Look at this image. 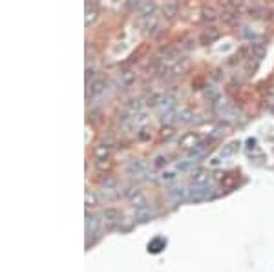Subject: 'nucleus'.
<instances>
[{"mask_svg":"<svg viewBox=\"0 0 274 272\" xmlns=\"http://www.w3.org/2000/svg\"><path fill=\"white\" fill-rule=\"evenodd\" d=\"M126 172H128V175H132L135 179H147L148 181V179L152 177V174L148 172V166L143 161H139V159H134V161L128 163Z\"/></svg>","mask_w":274,"mask_h":272,"instance_id":"1","label":"nucleus"},{"mask_svg":"<svg viewBox=\"0 0 274 272\" xmlns=\"http://www.w3.org/2000/svg\"><path fill=\"white\" fill-rule=\"evenodd\" d=\"M212 194H214V187H209V185H194V188L188 190V199L192 201L209 199Z\"/></svg>","mask_w":274,"mask_h":272,"instance_id":"2","label":"nucleus"},{"mask_svg":"<svg viewBox=\"0 0 274 272\" xmlns=\"http://www.w3.org/2000/svg\"><path fill=\"white\" fill-rule=\"evenodd\" d=\"M108 88V82H106V79H95L91 84H90V90H88V97L91 95V99H97L101 97L102 93L106 91Z\"/></svg>","mask_w":274,"mask_h":272,"instance_id":"3","label":"nucleus"},{"mask_svg":"<svg viewBox=\"0 0 274 272\" xmlns=\"http://www.w3.org/2000/svg\"><path fill=\"white\" fill-rule=\"evenodd\" d=\"M126 195L130 197V201L134 203V207L135 208H141V207H147L148 203H147V197H145V194L141 192L139 188H130L126 192Z\"/></svg>","mask_w":274,"mask_h":272,"instance_id":"4","label":"nucleus"},{"mask_svg":"<svg viewBox=\"0 0 274 272\" xmlns=\"http://www.w3.org/2000/svg\"><path fill=\"white\" fill-rule=\"evenodd\" d=\"M99 19V7H97V4H91V2H86V17H84V24H86V27H90L95 20Z\"/></svg>","mask_w":274,"mask_h":272,"instance_id":"5","label":"nucleus"},{"mask_svg":"<svg viewBox=\"0 0 274 272\" xmlns=\"http://www.w3.org/2000/svg\"><path fill=\"white\" fill-rule=\"evenodd\" d=\"M188 70H190V62L185 60V58H179V60H176V62L172 64L170 73H172L174 77H179V75H185V73H188Z\"/></svg>","mask_w":274,"mask_h":272,"instance_id":"6","label":"nucleus"},{"mask_svg":"<svg viewBox=\"0 0 274 272\" xmlns=\"http://www.w3.org/2000/svg\"><path fill=\"white\" fill-rule=\"evenodd\" d=\"M110 154H112V146L106 143L97 144L95 150H93V156H95L97 161H110Z\"/></svg>","mask_w":274,"mask_h":272,"instance_id":"7","label":"nucleus"},{"mask_svg":"<svg viewBox=\"0 0 274 272\" xmlns=\"http://www.w3.org/2000/svg\"><path fill=\"white\" fill-rule=\"evenodd\" d=\"M199 144V136L198 134H185V136L179 139V146H183V148H196Z\"/></svg>","mask_w":274,"mask_h":272,"instance_id":"8","label":"nucleus"},{"mask_svg":"<svg viewBox=\"0 0 274 272\" xmlns=\"http://www.w3.org/2000/svg\"><path fill=\"white\" fill-rule=\"evenodd\" d=\"M141 15V19H147V17H152V15H157V6L153 0H145V4L141 6V9L137 11Z\"/></svg>","mask_w":274,"mask_h":272,"instance_id":"9","label":"nucleus"},{"mask_svg":"<svg viewBox=\"0 0 274 272\" xmlns=\"http://www.w3.org/2000/svg\"><path fill=\"white\" fill-rule=\"evenodd\" d=\"M102 218H104V223L115 225V223L121 221V212H119L117 208H106V210L102 212Z\"/></svg>","mask_w":274,"mask_h":272,"instance_id":"10","label":"nucleus"},{"mask_svg":"<svg viewBox=\"0 0 274 272\" xmlns=\"http://www.w3.org/2000/svg\"><path fill=\"white\" fill-rule=\"evenodd\" d=\"M250 55H252V58H256V60L265 58V55H267L265 44H262V42H252V44H250Z\"/></svg>","mask_w":274,"mask_h":272,"instance_id":"11","label":"nucleus"},{"mask_svg":"<svg viewBox=\"0 0 274 272\" xmlns=\"http://www.w3.org/2000/svg\"><path fill=\"white\" fill-rule=\"evenodd\" d=\"M161 11H163V15H165L166 19H174V17L179 13L178 2H176V0H172V2H166L165 6L161 7Z\"/></svg>","mask_w":274,"mask_h":272,"instance_id":"12","label":"nucleus"},{"mask_svg":"<svg viewBox=\"0 0 274 272\" xmlns=\"http://www.w3.org/2000/svg\"><path fill=\"white\" fill-rule=\"evenodd\" d=\"M153 216H155V210L150 208L148 205L135 210V218H137V221H148V219H152Z\"/></svg>","mask_w":274,"mask_h":272,"instance_id":"13","label":"nucleus"},{"mask_svg":"<svg viewBox=\"0 0 274 272\" xmlns=\"http://www.w3.org/2000/svg\"><path fill=\"white\" fill-rule=\"evenodd\" d=\"M143 24H145L147 33H155L159 29V19H157V15H152V17L143 19Z\"/></svg>","mask_w":274,"mask_h":272,"instance_id":"14","label":"nucleus"},{"mask_svg":"<svg viewBox=\"0 0 274 272\" xmlns=\"http://www.w3.org/2000/svg\"><path fill=\"white\" fill-rule=\"evenodd\" d=\"M194 119H196V113L190 110V108H183V110L178 111V121L183 124H190L194 123Z\"/></svg>","mask_w":274,"mask_h":272,"instance_id":"15","label":"nucleus"},{"mask_svg":"<svg viewBox=\"0 0 274 272\" xmlns=\"http://www.w3.org/2000/svg\"><path fill=\"white\" fill-rule=\"evenodd\" d=\"M192 183L194 185H209L211 183V174L207 170H198L196 174L192 175Z\"/></svg>","mask_w":274,"mask_h":272,"instance_id":"16","label":"nucleus"},{"mask_svg":"<svg viewBox=\"0 0 274 272\" xmlns=\"http://www.w3.org/2000/svg\"><path fill=\"white\" fill-rule=\"evenodd\" d=\"M99 223L101 221L97 219L95 216H90L86 218V234H88V238L91 236V234H97V230H99Z\"/></svg>","mask_w":274,"mask_h":272,"instance_id":"17","label":"nucleus"},{"mask_svg":"<svg viewBox=\"0 0 274 272\" xmlns=\"http://www.w3.org/2000/svg\"><path fill=\"white\" fill-rule=\"evenodd\" d=\"M124 108L126 110H130L132 113H137V111L143 110V103H141V99H128L126 104H124Z\"/></svg>","mask_w":274,"mask_h":272,"instance_id":"18","label":"nucleus"},{"mask_svg":"<svg viewBox=\"0 0 274 272\" xmlns=\"http://www.w3.org/2000/svg\"><path fill=\"white\" fill-rule=\"evenodd\" d=\"M201 19H203L205 22H216L217 13L214 11V7H203V9H201Z\"/></svg>","mask_w":274,"mask_h":272,"instance_id":"19","label":"nucleus"},{"mask_svg":"<svg viewBox=\"0 0 274 272\" xmlns=\"http://www.w3.org/2000/svg\"><path fill=\"white\" fill-rule=\"evenodd\" d=\"M135 79H137V75H135L134 72H122L121 73V84L124 86V88H130V86L135 82Z\"/></svg>","mask_w":274,"mask_h":272,"instance_id":"20","label":"nucleus"},{"mask_svg":"<svg viewBox=\"0 0 274 272\" xmlns=\"http://www.w3.org/2000/svg\"><path fill=\"white\" fill-rule=\"evenodd\" d=\"M221 20H223L225 24L232 26V24H238L240 17H238V13H234V11H225V13L221 15Z\"/></svg>","mask_w":274,"mask_h":272,"instance_id":"21","label":"nucleus"},{"mask_svg":"<svg viewBox=\"0 0 274 272\" xmlns=\"http://www.w3.org/2000/svg\"><path fill=\"white\" fill-rule=\"evenodd\" d=\"M174 136V130L170 124H165V128H163V132H161V137L163 139H168V137H172Z\"/></svg>","mask_w":274,"mask_h":272,"instance_id":"22","label":"nucleus"},{"mask_svg":"<svg viewBox=\"0 0 274 272\" xmlns=\"http://www.w3.org/2000/svg\"><path fill=\"white\" fill-rule=\"evenodd\" d=\"M214 86H207V90H205V97H211L212 101L217 97V91L216 90H212Z\"/></svg>","mask_w":274,"mask_h":272,"instance_id":"23","label":"nucleus"},{"mask_svg":"<svg viewBox=\"0 0 274 272\" xmlns=\"http://www.w3.org/2000/svg\"><path fill=\"white\" fill-rule=\"evenodd\" d=\"M174 177H176L174 172H163V175H161V179H163V181H170V179H174Z\"/></svg>","mask_w":274,"mask_h":272,"instance_id":"24","label":"nucleus"},{"mask_svg":"<svg viewBox=\"0 0 274 272\" xmlns=\"http://www.w3.org/2000/svg\"><path fill=\"white\" fill-rule=\"evenodd\" d=\"M137 137H139L141 141H147V139H150V134H147V130H141L139 134H137Z\"/></svg>","mask_w":274,"mask_h":272,"instance_id":"25","label":"nucleus"},{"mask_svg":"<svg viewBox=\"0 0 274 272\" xmlns=\"http://www.w3.org/2000/svg\"><path fill=\"white\" fill-rule=\"evenodd\" d=\"M155 166H161V164H166V157H155Z\"/></svg>","mask_w":274,"mask_h":272,"instance_id":"26","label":"nucleus"},{"mask_svg":"<svg viewBox=\"0 0 274 272\" xmlns=\"http://www.w3.org/2000/svg\"><path fill=\"white\" fill-rule=\"evenodd\" d=\"M176 2H178V0H176Z\"/></svg>","mask_w":274,"mask_h":272,"instance_id":"27","label":"nucleus"}]
</instances>
